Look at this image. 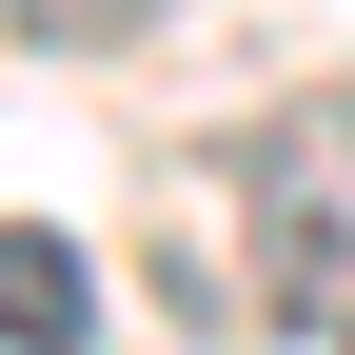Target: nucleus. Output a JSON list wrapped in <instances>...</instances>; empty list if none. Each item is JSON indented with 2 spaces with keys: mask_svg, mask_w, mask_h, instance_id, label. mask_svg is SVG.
Returning <instances> with one entry per match:
<instances>
[{
  "mask_svg": "<svg viewBox=\"0 0 355 355\" xmlns=\"http://www.w3.org/2000/svg\"><path fill=\"white\" fill-rule=\"evenodd\" d=\"M237 198H257V296L296 336H355V99H296L237 139Z\"/></svg>",
  "mask_w": 355,
  "mask_h": 355,
  "instance_id": "1",
  "label": "nucleus"
},
{
  "mask_svg": "<svg viewBox=\"0 0 355 355\" xmlns=\"http://www.w3.org/2000/svg\"><path fill=\"white\" fill-rule=\"evenodd\" d=\"M79 336H99V277H79V237L0 217V355H79Z\"/></svg>",
  "mask_w": 355,
  "mask_h": 355,
  "instance_id": "2",
  "label": "nucleus"
},
{
  "mask_svg": "<svg viewBox=\"0 0 355 355\" xmlns=\"http://www.w3.org/2000/svg\"><path fill=\"white\" fill-rule=\"evenodd\" d=\"M0 20H40V40H119L139 0H0Z\"/></svg>",
  "mask_w": 355,
  "mask_h": 355,
  "instance_id": "3",
  "label": "nucleus"
}]
</instances>
